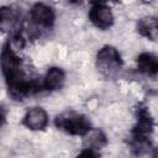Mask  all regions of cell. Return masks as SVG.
Returning a JSON list of instances; mask_svg holds the SVG:
<instances>
[{"instance_id":"4fadbf2b","label":"cell","mask_w":158,"mask_h":158,"mask_svg":"<svg viewBox=\"0 0 158 158\" xmlns=\"http://www.w3.org/2000/svg\"><path fill=\"white\" fill-rule=\"evenodd\" d=\"M89 1H91V2H94V4H98V2H100L101 0H89Z\"/></svg>"},{"instance_id":"5bb4252c","label":"cell","mask_w":158,"mask_h":158,"mask_svg":"<svg viewBox=\"0 0 158 158\" xmlns=\"http://www.w3.org/2000/svg\"><path fill=\"white\" fill-rule=\"evenodd\" d=\"M142 1H144V2H151L152 0H142Z\"/></svg>"},{"instance_id":"3957f363","label":"cell","mask_w":158,"mask_h":158,"mask_svg":"<svg viewBox=\"0 0 158 158\" xmlns=\"http://www.w3.org/2000/svg\"><path fill=\"white\" fill-rule=\"evenodd\" d=\"M153 122L149 112L146 107H141L137 111V122L132 132V146L133 148H143L148 144V136L152 132Z\"/></svg>"},{"instance_id":"6da1fadb","label":"cell","mask_w":158,"mask_h":158,"mask_svg":"<svg viewBox=\"0 0 158 158\" xmlns=\"http://www.w3.org/2000/svg\"><path fill=\"white\" fill-rule=\"evenodd\" d=\"M54 125L58 130L73 136H85L91 130L89 118L79 112L60 114L56 117Z\"/></svg>"},{"instance_id":"7c38bea8","label":"cell","mask_w":158,"mask_h":158,"mask_svg":"<svg viewBox=\"0 0 158 158\" xmlns=\"http://www.w3.org/2000/svg\"><path fill=\"white\" fill-rule=\"evenodd\" d=\"M153 156H156V157H158V148H156V151H154V153H153Z\"/></svg>"},{"instance_id":"8fae6325","label":"cell","mask_w":158,"mask_h":158,"mask_svg":"<svg viewBox=\"0 0 158 158\" xmlns=\"http://www.w3.org/2000/svg\"><path fill=\"white\" fill-rule=\"evenodd\" d=\"M107 143L105 133L99 128H91L85 136H84V148L90 149H100L105 147Z\"/></svg>"},{"instance_id":"ba28073f","label":"cell","mask_w":158,"mask_h":158,"mask_svg":"<svg viewBox=\"0 0 158 158\" xmlns=\"http://www.w3.org/2000/svg\"><path fill=\"white\" fill-rule=\"evenodd\" d=\"M138 72L147 77H154L158 74V57L152 53H141L137 58Z\"/></svg>"},{"instance_id":"8992f818","label":"cell","mask_w":158,"mask_h":158,"mask_svg":"<svg viewBox=\"0 0 158 158\" xmlns=\"http://www.w3.org/2000/svg\"><path fill=\"white\" fill-rule=\"evenodd\" d=\"M22 123L32 131L44 130L48 123L47 112L42 107H31L26 111L22 118Z\"/></svg>"},{"instance_id":"277c9868","label":"cell","mask_w":158,"mask_h":158,"mask_svg":"<svg viewBox=\"0 0 158 158\" xmlns=\"http://www.w3.org/2000/svg\"><path fill=\"white\" fill-rule=\"evenodd\" d=\"M89 19L91 23L100 30H107L114 23V15L110 7L101 2L94 4L91 6L89 11Z\"/></svg>"},{"instance_id":"5b68a950","label":"cell","mask_w":158,"mask_h":158,"mask_svg":"<svg viewBox=\"0 0 158 158\" xmlns=\"http://www.w3.org/2000/svg\"><path fill=\"white\" fill-rule=\"evenodd\" d=\"M30 17L37 27L51 28L54 23V12L46 4L37 2L30 10Z\"/></svg>"},{"instance_id":"9c48e42d","label":"cell","mask_w":158,"mask_h":158,"mask_svg":"<svg viewBox=\"0 0 158 158\" xmlns=\"http://www.w3.org/2000/svg\"><path fill=\"white\" fill-rule=\"evenodd\" d=\"M20 22V12L10 6H5L0 10V26L4 31L14 30Z\"/></svg>"},{"instance_id":"30bf717a","label":"cell","mask_w":158,"mask_h":158,"mask_svg":"<svg viewBox=\"0 0 158 158\" xmlns=\"http://www.w3.org/2000/svg\"><path fill=\"white\" fill-rule=\"evenodd\" d=\"M137 30L143 37L148 40H156L158 37V20L152 16L143 17L138 21Z\"/></svg>"},{"instance_id":"52a82bcc","label":"cell","mask_w":158,"mask_h":158,"mask_svg":"<svg viewBox=\"0 0 158 158\" xmlns=\"http://www.w3.org/2000/svg\"><path fill=\"white\" fill-rule=\"evenodd\" d=\"M65 80V74L63 72V69L58 68V67H52L47 70L42 84H43V90L47 91H54L58 90L63 86Z\"/></svg>"},{"instance_id":"7a4b0ae2","label":"cell","mask_w":158,"mask_h":158,"mask_svg":"<svg viewBox=\"0 0 158 158\" xmlns=\"http://www.w3.org/2000/svg\"><path fill=\"white\" fill-rule=\"evenodd\" d=\"M96 67L107 78L116 75L122 67V59L117 49L111 46L102 47L96 54Z\"/></svg>"},{"instance_id":"9a60e30c","label":"cell","mask_w":158,"mask_h":158,"mask_svg":"<svg viewBox=\"0 0 158 158\" xmlns=\"http://www.w3.org/2000/svg\"><path fill=\"white\" fill-rule=\"evenodd\" d=\"M114 1H116V0H114Z\"/></svg>"}]
</instances>
